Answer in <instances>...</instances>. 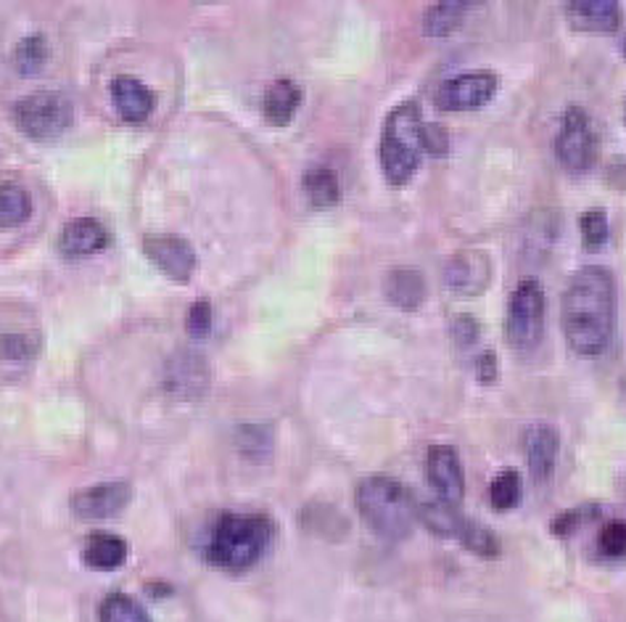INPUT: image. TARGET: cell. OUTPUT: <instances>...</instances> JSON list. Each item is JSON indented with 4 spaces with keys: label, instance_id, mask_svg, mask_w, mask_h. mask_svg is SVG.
I'll list each match as a JSON object with an SVG mask.
<instances>
[{
    "label": "cell",
    "instance_id": "36",
    "mask_svg": "<svg viewBox=\"0 0 626 622\" xmlns=\"http://www.w3.org/2000/svg\"><path fill=\"white\" fill-rule=\"evenodd\" d=\"M622 53L626 56V35H624V43H622Z\"/></svg>",
    "mask_w": 626,
    "mask_h": 622
},
{
    "label": "cell",
    "instance_id": "10",
    "mask_svg": "<svg viewBox=\"0 0 626 622\" xmlns=\"http://www.w3.org/2000/svg\"><path fill=\"white\" fill-rule=\"evenodd\" d=\"M426 475L439 500L460 506L466 496V471L452 445H431L426 456Z\"/></svg>",
    "mask_w": 626,
    "mask_h": 622
},
{
    "label": "cell",
    "instance_id": "29",
    "mask_svg": "<svg viewBox=\"0 0 626 622\" xmlns=\"http://www.w3.org/2000/svg\"><path fill=\"white\" fill-rule=\"evenodd\" d=\"M597 506H576V509H568L563 514H557L553 519V525H550V530H553L555 538H571L576 530L584 525H590L592 519L597 517Z\"/></svg>",
    "mask_w": 626,
    "mask_h": 622
},
{
    "label": "cell",
    "instance_id": "4",
    "mask_svg": "<svg viewBox=\"0 0 626 622\" xmlns=\"http://www.w3.org/2000/svg\"><path fill=\"white\" fill-rule=\"evenodd\" d=\"M355 504L363 522L386 543H397L410 536L418 506L399 479L386 475L365 477L357 485Z\"/></svg>",
    "mask_w": 626,
    "mask_h": 622
},
{
    "label": "cell",
    "instance_id": "31",
    "mask_svg": "<svg viewBox=\"0 0 626 622\" xmlns=\"http://www.w3.org/2000/svg\"><path fill=\"white\" fill-rule=\"evenodd\" d=\"M209 329H212V305L204 300L194 302L186 318V331L194 340H201V336L209 334Z\"/></svg>",
    "mask_w": 626,
    "mask_h": 622
},
{
    "label": "cell",
    "instance_id": "30",
    "mask_svg": "<svg viewBox=\"0 0 626 622\" xmlns=\"http://www.w3.org/2000/svg\"><path fill=\"white\" fill-rule=\"evenodd\" d=\"M582 239L590 247H601L608 239V212L603 207H590L580 218Z\"/></svg>",
    "mask_w": 626,
    "mask_h": 622
},
{
    "label": "cell",
    "instance_id": "15",
    "mask_svg": "<svg viewBox=\"0 0 626 622\" xmlns=\"http://www.w3.org/2000/svg\"><path fill=\"white\" fill-rule=\"evenodd\" d=\"M112 99L117 112L127 123H143V120H148V114L154 112V93L148 91L138 77H131V74L114 77Z\"/></svg>",
    "mask_w": 626,
    "mask_h": 622
},
{
    "label": "cell",
    "instance_id": "27",
    "mask_svg": "<svg viewBox=\"0 0 626 622\" xmlns=\"http://www.w3.org/2000/svg\"><path fill=\"white\" fill-rule=\"evenodd\" d=\"M48 62V40L43 35H30L24 38L22 43L17 45L13 51V64H17L19 72L32 74L40 72Z\"/></svg>",
    "mask_w": 626,
    "mask_h": 622
},
{
    "label": "cell",
    "instance_id": "9",
    "mask_svg": "<svg viewBox=\"0 0 626 622\" xmlns=\"http://www.w3.org/2000/svg\"><path fill=\"white\" fill-rule=\"evenodd\" d=\"M489 281H492V260L481 249H462L445 268L447 289L466 300L484 294Z\"/></svg>",
    "mask_w": 626,
    "mask_h": 622
},
{
    "label": "cell",
    "instance_id": "1",
    "mask_svg": "<svg viewBox=\"0 0 626 622\" xmlns=\"http://www.w3.org/2000/svg\"><path fill=\"white\" fill-rule=\"evenodd\" d=\"M563 331L576 355H603L616 331V281L603 266H584L563 297Z\"/></svg>",
    "mask_w": 626,
    "mask_h": 622
},
{
    "label": "cell",
    "instance_id": "7",
    "mask_svg": "<svg viewBox=\"0 0 626 622\" xmlns=\"http://www.w3.org/2000/svg\"><path fill=\"white\" fill-rule=\"evenodd\" d=\"M555 157L568 173H587L597 157V135L582 106H568L555 135Z\"/></svg>",
    "mask_w": 626,
    "mask_h": 622
},
{
    "label": "cell",
    "instance_id": "2",
    "mask_svg": "<svg viewBox=\"0 0 626 622\" xmlns=\"http://www.w3.org/2000/svg\"><path fill=\"white\" fill-rule=\"evenodd\" d=\"M272 536L275 527L262 514H222L209 530L204 557L220 570L243 572L264 557Z\"/></svg>",
    "mask_w": 626,
    "mask_h": 622
},
{
    "label": "cell",
    "instance_id": "32",
    "mask_svg": "<svg viewBox=\"0 0 626 622\" xmlns=\"http://www.w3.org/2000/svg\"><path fill=\"white\" fill-rule=\"evenodd\" d=\"M449 148V138H447V131L441 125H428L426 123V154H447Z\"/></svg>",
    "mask_w": 626,
    "mask_h": 622
},
{
    "label": "cell",
    "instance_id": "6",
    "mask_svg": "<svg viewBox=\"0 0 626 622\" xmlns=\"http://www.w3.org/2000/svg\"><path fill=\"white\" fill-rule=\"evenodd\" d=\"M13 120L32 138H53L72 125V101L56 91L32 93L13 106Z\"/></svg>",
    "mask_w": 626,
    "mask_h": 622
},
{
    "label": "cell",
    "instance_id": "19",
    "mask_svg": "<svg viewBox=\"0 0 626 622\" xmlns=\"http://www.w3.org/2000/svg\"><path fill=\"white\" fill-rule=\"evenodd\" d=\"M127 543L112 532H95V536L87 538L85 549H83V561L93 570H117L127 561Z\"/></svg>",
    "mask_w": 626,
    "mask_h": 622
},
{
    "label": "cell",
    "instance_id": "20",
    "mask_svg": "<svg viewBox=\"0 0 626 622\" xmlns=\"http://www.w3.org/2000/svg\"><path fill=\"white\" fill-rule=\"evenodd\" d=\"M418 519L434 536L458 538L468 517L460 511V506L445 504V500H428V504L418 506Z\"/></svg>",
    "mask_w": 626,
    "mask_h": 622
},
{
    "label": "cell",
    "instance_id": "14",
    "mask_svg": "<svg viewBox=\"0 0 626 622\" xmlns=\"http://www.w3.org/2000/svg\"><path fill=\"white\" fill-rule=\"evenodd\" d=\"M568 22L576 30L616 32L622 24V9L614 0H574L566 6Z\"/></svg>",
    "mask_w": 626,
    "mask_h": 622
},
{
    "label": "cell",
    "instance_id": "23",
    "mask_svg": "<svg viewBox=\"0 0 626 622\" xmlns=\"http://www.w3.org/2000/svg\"><path fill=\"white\" fill-rule=\"evenodd\" d=\"M32 215V199L22 186L0 184V226L13 228Z\"/></svg>",
    "mask_w": 626,
    "mask_h": 622
},
{
    "label": "cell",
    "instance_id": "17",
    "mask_svg": "<svg viewBox=\"0 0 626 622\" xmlns=\"http://www.w3.org/2000/svg\"><path fill=\"white\" fill-rule=\"evenodd\" d=\"M108 241L106 228L95 218H74L59 236V249L66 257H85L104 249Z\"/></svg>",
    "mask_w": 626,
    "mask_h": 622
},
{
    "label": "cell",
    "instance_id": "8",
    "mask_svg": "<svg viewBox=\"0 0 626 622\" xmlns=\"http://www.w3.org/2000/svg\"><path fill=\"white\" fill-rule=\"evenodd\" d=\"M497 87H500V77L494 72H462L458 77L445 80L437 87L434 101L445 112H473L492 101Z\"/></svg>",
    "mask_w": 626,
    "mask_h": 622
},
{
    "label": "cell",
    "instance_id": "26",
    "mask_svg": "<svg viewBox=\"0 0 626 622\" xmlns=\"http://www.w3.org/2000/svg\"><path fill=\"white\" fill-rule=\"evenodd\" d=\"M101 622H152L148 612L127 593H112V597L104 599L98 610Z\"/></svg>",
    "mask_w": 626,
    "mask_h": 622
},
{
    "label": "cell",
    "instance_id": "22",
    "mask_svg": "<svg viewBox=\"0 0 626 622\" xmlns=\"http://www.w3.org/2000/svg\"><path fill=\"white\" fill-rule=\"evenodd\" d=\"M471 9L468 3H437L428 6L424 13V35L426 38H447L466 19V11Z\"/></svg>",
    "mask_w": 626,
    "mask_h": 622
},
{
    "label": "cell",
    "instance_id": "16",
    "mask_svg": "<svg viewBox=\"0 0 626 622\" xmlns=\"http://www.w3.org/2000/svg\"><path fill=\"white\" fill-rule=\"evenodd\" d=\"M426 279L415 268H394L384 281V294L394 308L413 313L426 302Z\"/></svg>",
    "mask_w": 626,
    "mask_h": 622
},
{
    "label": "cell",
    "instance_id": "33",
    "mask_svg": "<svg viewBox=\"0 0 626 622\" xmlns=\"http://www.w3.org/2000/svg\"><path fill=\"white\" fill-rule=\"evenodd\" d=\"M452 334L458 336L460 344H471L479 336V323L471 315H458L452 321Z\"/></svg>",
    "mask_w": 626,
    "mask_h": 622
},
{
    "label": "cell",
    "instance_id": "18",
    "mask_svg": "<svg viewBox=\"0 0 626 622\" xmlns=\"http://www.w3.org/2000/svg\"><path fill=\"white\" fill-rule=\"evenodd\" d=\"M299 104H302V91H299L294 80H275V83L264 91L262 112L272 125L283 127L294 120Z\"/></svg>",
    "mask_w": 626,
    "mask_h": 622
},
{
    "label": "cell",
    "instance_id": "25",
    "mask_svg": "<svg viewBox=\"0 0 626 622\" xmlns=\"http://www.w3.org/2000/svg\"><path fill=\"white\" fill-rule=\"evenodd\" d=\"M521 496H523L521 475L513 469L500 471V475L492 479V485H489V500H492L497 511L515 509V506L521 504Z\"/></svg>",
    "mask_w": 626,
    "mask_h": 622
},
{
    "label": "cell",
    "instance_id": "13",
    "mask_svg": "<svg viewBox=\"0 0 626 622\" xmlns=\"http://www.w3.org/2000/svg\"><path fill=\"white\" fill-rule=\"evenodd\" d=\"M523 443H526V462L529 471H532V479L536 485L547 483L555 471L557 450H561V437H557V432L550 427V424H534V427L526 432Z\"/></svg>",
    "mask_w": 626,
    "mask_h": 622
},
{
    "label": "cell",
    "instance_id": "5",
    "mask_svg": "<svg viewBox=\"0 0 626 622\" xmlns=\"http://www.w3.org/2000/svg\"><path fill=\"white\" fill-rule=\"evenodd\" d=\"M544 289L540 281L526 279L513 289L505 315V336L510 348L532 350L542 340Z\"/></svg>",
    "mask_w": 626,
    "mask_h": 622
},
{
    "label": "cell",
    "instance_id": "35",
    "mask_svg": "<svg viewBox=\"0 0 626 622\" xmlns=\"http://www.w3.org/2000/svg\"><path fill=\"white\" fill-rule=\"evenodd\" d=\"M622 401H624V405H626V376L622 379Z\"/></svg>",
    "mask_w": 626,
    "mask_h": 622
},
{
    "label": "cell",
    "instance_id": "24",
    "mask_svg": "<svg viewBox=\"0 0 626 622\" xmlns=\"http://www.w3.org/2000/svg\"><path fill=\"white\" fill-rule=\"evenodd\" d=\"M458 540L466 546L468 551L476 553V557H481V559H497L502 551L500 538H497L487 525L476 522V519H466Z\"/></svg>",
    "mask_w": 626,
    "mask_h": 622
},
{
    "label": "cell",
    "instance_id": "3",
    "mask_svg": "<svg viewBox=\"0 0 626 622\" xmlns=\"http://www.w3.org/2000/svg\"><path fill=\"white\" fill-rule=\"evenodd\" d=\"M426 154V120L424 110L415 99H407L386 114L380 131L378 159L384 178L392 186L410 184Z\"/></svg>",
    "mask_w": 626,
    "mask_h": 622
},
{
    "label": "cell",
    "instance_id": "12",
    "mask_svg": "<svg viewBox=\"0 0 626 622\" xmlns=\"http://www.w3.org/2000/svg\"><path fill=\"white\" fill-rule=\"evenodd\" d=\"M143 252H146L148 260H152L161 273H167L169 279L175 281H188V276L194 273L196 268L194 247H190L188 241L175 239V236H154V239H146Z\"/></svg>",
    "mask_w": 626,
    "mask_h": 622
},
{
    "label": "cell",
    "instance_id": "34",
    "mask_svg": "<svg viewBox=\"0 0 626 622\" xmlns=\"http://www.w3.org/2000/svg\"><path fill=\"white\" fill-rule=\"evenodd\" d=\"M476 369H479V379L484 384H494L497 376H500V363H497V355L489 353V350L479 357Z\"/></svg>",
    "mask_w": 626,
    "mask_h": 622
},
{
    "label": "cell",
    "instance_id": "11",
    "mask_svg": "<svg viewBox=\"0 0 626 622\" xmlns=\"http://www.w3.org/2000/svg\"><path fill=\"white\" fill-rule=\"evenodd\" d=\"M133 488L127 483H101L72 496V511L80 519H106L114 517L131 504Z\"/></svg>",
    "mask_w": 626,
    "mask_h": 622
},
{
    "label": "cell",
    "instance_id": "21",
    "mask_svg": "<svg viewBox=\"0 0 626 622\" xmlns=\"http://www.w3.org/2000/svg\"><path fill=\"white\" fill-rule=\"evenodd\" d=\"M304 196L310 199V205L315 207H333L342 199V186H338L336 173L328 165H312L302 178Z\"/></svg>",
    "mask_w": 626,
    "mask_h": 622
},
{
    "label": "cell",
    "instance_id": "28",
    "mask_svg": "<svg viewBox=\"0 0 626 622\" xmlns=\"http://www.w3.org/2000/svg\"><path fill=\"white\" fill-rule=\"evenodd\" d=\"M597 551L605 559H624L626 557V522L624 519H611L603 525L597 536Z\"/></svg>",
    "mask_w": 626,
    "mask_h": 622
}]
</instances>
